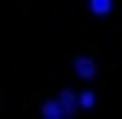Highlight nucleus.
Returning a JSON list of instances; mask_svg holds the SVG:
<instances>
[{"label": "nucleus", "mask_w": 122, "mask_h": 119, "mask_svg": "<svg viewBox=\"0 0 122 119\" xmlns=\"http://www.w3.org/2000/svg\"><path fill=\"white\" fill-rule=\"evenodd\" d=\"M96 105V96H93V90H84L81 96H79V108H84V110H90Z\"/></svg>", "instance_id": "nucleus-5"}, {"label": "nucleus", "mask_w": 122, "mask_h": 119, "mask_svg": "<svg viewBox=\"0 0 122 119\" xmlns=\"http://www.w3.org/2000/svg\"><path fill=\"white\" fill-rule=\"evenodd\" d=\"M41 113L47 116V119H61V116H64V108H61L58 99H50V102H44V105H41Z\"/></svg>", "instance_id": "nucleus-3"}, {"label": "nucleus", "mask_w": 122, "mask_h": 119, "mask_svg": "<svg viewBox=\"0 0 122 119\" xmlns=\"http://www.w3.org/2000/svg\"><path fill=\"white\" fill-rule=\"evenodd\" d=\"M111 9H113V3H111V0H90V12H93V15H99V18L111 15Z\"/></svg>", "instance_id": "nucleus-4"}, {"label": "nucleus", "mask_w": 122, "mask_h": 119, "mask_svg": "<svg viewBox=\"0 0 122 119\" xmlns=\"http://www.w3.org/2000/svg\"><path fill=\"white\" fill-rule=\"evenodd\" d=\"M58 102H61V108H64V116H73L76 108H79V99H76L73 90H61L58 93Z\"/></svg>", "instance_id": "nucleus-2"}, {"label": "nucleus", "mask_w": 122, "mask_h": 119, "mask_svg": "<svg viewBox=\"0 0 122 119\" xmlns=\"http://www.w3.org/2000/svg\"><path fill=\"white\" fill-rule=\"evenodd\" d=\"M73 70H76V76L79 79H93L96 76V64H93V58H87V55H79L73 61Z\"/></svg>", "instance_id": "nucleus-1"}]
</instances>
